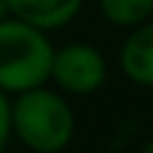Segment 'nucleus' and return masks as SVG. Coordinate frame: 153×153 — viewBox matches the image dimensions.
Wrapping results in <instances>:
<instances>
[{
	"label": "nucleus",
	"instance_id": "f257e3e1",
	"mask_svg": "<svg viewBox=\"0 0 153 153\" xmlns=\"http://www.w3.org/2000/svg\"><path fill=\"white\" fill-rule=\"evenodd\" d=\"M10 128L33 153H60L75 136V116L60 93L38 85L10 100Z\"/></svg>",
	"mask_w": 153,
	"mask_h": 153
},
{
	"label": "nucleus",
	"instance_id": "f03ea898",
	"mask_svg": "<svg viewBox=\"0 0 153 153\" xmlns=\"http://www.w3.org/2000/svg\"><path fill=\"white\" fill-rule=\"evenodd\" d=\"M53 43L45 30L8 15L0 20V91L18 95L50 80Z\"/></svg>",
	"mask_w": 153,
	"mask_h": 153
},
{
	"label": "nucleus",
	"instance_id": "7ed1b4c3",
	"mask_svg": "<svg viewBox=\"0 0 153 153\" xmlns=\"http://www.w3.org/2000/svg\"><path fill=\"white\" fill-rule=\"evenodd\" d=\"M108 63L95 45L68 43L53 50L50 80L71 95H91L105 83Z\"/></svg>",
	"mask_w": 153,
	"mask_h": 153
},
{
	"label": "nucleus",
	"instance_id": "20e7f679",
	"mask_svg": "<svg viewBox=\"0 0 153 153\" xmlns=\"http://www.w3.org/2000/svg\"><path fill=\"white\" fill-rule=\"evenodd\" d=\"M120 45V71L136 85L153 88V20H146L136 28Z\"/></svg>",
	"mask_w": 153,
	"mask_h": 153
},
{
	"label": "nucleus",
	"instance_id": "39448f33",
	"mask_svg": "<svg viewBox=\"0 0 153 153\" xmlns=\"http://www.w3.org/2000/svg\"><path fill=\"white\" fill-rule=\"evenodd\" d=\"M8 8L13 18L48 33L75 20L83 0H8Z\"/></svg>",
	"mask_w": 153,
	"mask_h": 153
},
{
	"label": "nucleus",
	"instance_id": "423d86ee",
	"mask_svg": "<svg viewBox=\"0 0 153 153\" xmlns=\"http://www.w3.org/2000/svg\"><path fill=\"white\" fill-rule=\"evenodd\" d=\"M98 8L108 23L118 28H136L153 15V0H98Z\"/></svg>",
	"mask_w": 153,
	"mask_h": 153
},
{
	"label": "nucleus",
	"instance_id": "0eeeda50",
	"mask_svg": "<svg viewBox=\"0 0 153 153\" xmlns=\"http://www.w3.org/2000/svg\"><path fill=\"white\" fill-rule=\"evenodd\" d=\"M10 136H13V128H10V95L0 91V151L5 148Z\"/></svg>",
	"mask_w": 153,
	"mask_h": 153
},
{
	"label": "nucleus",
	"instance_id": "6e6552de",
	"mask_svg": "<svg viewBox=\"0 0 153 153\" xmlns=\"http://www.w3.org/2000/svg\"><path fill=\"white\" fill-rule=\"evenodd\" d=\"M10 15V8H8V0H0V20H5V18Z\"/></svg>",
	"mask_w": 153,
	"mask_h": 153
},
{
	"label": "nucleus",
	"instance_id": "1a4fd4ad",
	"mask_svg": "<svg viewBox=\"0 0 153 153\" xmlns=\"http://www.w3.org/2000/svg\"><path fill=\"white\" fill-rule=\"evenodd\" d=\"M141 153H153V138H148V141H146V146L141 148Z\"/></svg>",
	"mask_w": 153,
	"mask_h": 153
}]
</instances>
